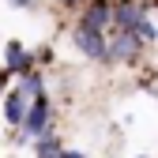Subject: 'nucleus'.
I'll list each match as a JSON object with an SVG mask.
<instances>
[{
    "instance_id": "nucleus-9",
    "label": "nucleus",
    "mask_w": 158,
    "mask_h": 158,
    "mask_svg": "<svg viewBox=\"0 0 158 158\" xmlns=\"http://www.w3.org/2000/svg\"><path fill=\"white\" fill-rule=\"evenodd\" d=\"M15 4H19V8H27V4H30V0H15Z\"/></svg>"
},
{
    "instance_id": "nucleus-5",
    "label": "nucleus",
    "mask_w": 158,
    "mask_h": 158,
    "mask_svg": "<svg viewBox=\"0 0 158 158\" xmlns=\"http://www.w3.org/2000/svg\"><path fill=\"white\" fill-rule=\"evenodd\" d=\"M19 94H23V90H15V94L8 98V121H11V124H23V121H27V109H23V98H19Z\"/></svg>"
},
{
    "instance_id": "nucleus-6",
    "label": "nucleus",
    "mask_w": 158,
    "mask_h": 158,
    "mask_svg": "<svg viewBox=\"0 0 158 158\" xmlns=\"http://www.w3.org/2000/svg\"><path fill=\"white\" fill-rule=\"evenodd\" d=\"M30 64V56H27V49H19V45H8V68H15V72H23Z\"/></svg>"
},
{
    "instance_id": "nucleus-2",
    "label": "nucleus",
    "mask_w": 158,
    "mask_h": 158,
    "mask_svg": "<svg viewBox=\"0 0 158 158\" xmlns=\"http://www.w3.org/2000/svg\"><path fill=\"white\" fill-rule=\"evenodd\" d=\"M113 19L121 23V30H139L143 23H147V11H143V4H135V0H121V4L113 8Z\"/></svg>"
},
{
    "instance_id": "nucleus-1",
    "label": "nucleus",
    "mask_w": 158,
    "mask_h": 158,
    "mask_svg": "<svg viewBox=\"0 0 158 158\" xmlns=\"http://www.w3.org/2000/svg\"><path fill=\"white\" fill-rule=\"evenodd\" d=\"M75 45L83 49L87 56H98V60H102V56H109V45H106L102 30H98V27H87V23L75 27Z\"/></svg>"
},
{
    "instance_id": "nucleus-10",
    "label": "nucleus",
    "mask_w": 158,
    "mask_h": 158,
    "mask_svg": "<svg viewBox=\"0 0 158 158\" xmlns=\"http://www.w3.org/2000/svg\"><path fill=\"white\" fill-rule=\"evenodd\" d=\"M64 4H72V0H64Z\"/></svg>"
},
{
    "instance_id": "nucleus-3",
    "label": "nucleus",
    "mask_w": 158,
    "mask_h": 158,
    "mask_svg": "<svg viewBox=\"0 0 158 158\" xmlns=\"http://www.w3.org/2000/svg\"><path fill=\"white\" fill-rule=\"evenodd\" d=\"M45 121H49V102H45V98H38V102H34V109L27 113L23 128H27L30 135H42V132H45Z\"/></svg>"
},
{
    "instance_id": "nucleus-4",
    "label": "nucleus",
    "mask_w": 158,
    "mask_h": 158,
    "mask_svg": "<svg viewBox=\"0 0 158 158\" xmlns=\"http://www.w3.org/2000/svg\"><path fill=\"white\" fill-rule=\"evenodd\" d=\"M109 19H113V8L106 4V0H94V4L87 8V15H83V23H87V27H98V30H102V27L109 23Z\"/></svg>"
},
{
    "instance_id": "nucleus-11",
    "label": "nucleus",
    "mask_w": 158,
    "mask_h": 158,
    "mask_svg": "<svg viewBox=\"0 0 158 158\" xmlns=\"http://www.w3.org/2000/svg\"><path fill=\"white\" fill-rule=\"evenodd\" d=\"M139 158H147V154H139Z\"/></svg>"
},
{
    "instance_id": "nucleus-8",
    "label": "nucleus",
    "mask_w": 158,
    "mask_h": 158,
    "mask_svg": "<svg viewBox=\"0 0 158 158\" xmlns=\"http://www.w3.org/2000/svg\"><path fill=\"white\" fill-rule=\"evenodd\" d=\"M64 158H83V154H79V151H64Z\"/></svg>"
},
{
    "instance_id": "nucleus-7",
    "label": "nucleus",
    "mask_w": 158,
    "mask_h": 158,
    "mask_svg": "<svg viewBox=\"0 0 158 158\" xmlns=\"http://www.w3.org/2000/svg\"><path fill=\"white\" fill-rule=\"evenodd\" d=\"M38 154H42V158H60L64 151H56V143L49 139V143H42V147H38Z\"/></svg>"
}]
</instances>
